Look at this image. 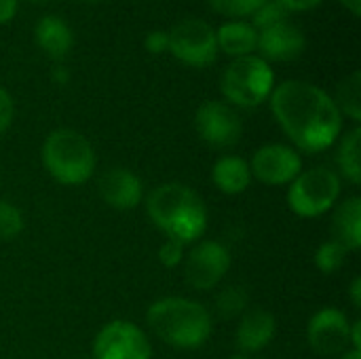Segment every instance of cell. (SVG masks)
I'll return each mask as SVG.
<instances>
[{
	"label": "cell",
	"mask_w": 361,
	"mask_h": 359,
	"mask_svg": "<svg viewBox=\"0 0 361 359\" xmlns=\"http://www.w3.org/2000/svg\"><path fill=\"white\" fill-rule=\"evenodd\" d=\"M347 250L330 239V241H324L317 250H315V267L324 273V275H334L336 271L343 269L345 260H347Z\"/></svg>",
	"instance_id": "23"
},
{
	"label": "cell",
	"mask_w": 361,
	"mask_h": 359,
	"mask_svg": "<svg viewBox=\"0 0 361 359\" xmlns=\"http://www.w3.org/2000/svg\"><path fill=\"white\" fill-rule=\"evenodd\" d=\"M34 40L55 61H61L74 44L70 25L61 17H55V15H44L36 21Z\"/></svg>",
	"instance_id": "16"
},
{
	"label": "cell",
	"mask_w": 361,
	"mask_h": 359,
	"mask_svg": "<svg viewBox=\"0 0 361 359\" xmlns=\"http://www.w3.org/2000/svg\"><path fill=\"white\" fill-rule=\"evenodd\" d=\"M184 279L197 292L214 290L231 269V252L220 241L203 239L192 243L184 256Z\"/></svg>",
	"instance_id": "8"
},
{
	"label": "cell",
	"mask_w": 361,
	"mask_h": 359,
	"mask_svg": "<svg viewBox=\"0 0 361 359\" xmlns=\"http://www.w3.org/2000/svg\"><path fill=\"white\" fill-rule=\"evenodd\" d=\"M42 165L63 186H80L95 171L91 142L74 129H55L42 144Z\"/></svg>",
	"instance_id": "4"
},
{
	"label": "cell",
	"mask_w": 361,
	"mask_h": 359,
	"mask_svg": "<svg viewBox=\"0 0 361 359\" xmlns=\"http://www.w3.org/2000/svg\"><path fill=\"white\" fill-rule=\"evenodd\" d=\"M341 176L330 167L302 169L288 186V207L300 218H319L341 199Z\"/></svg>",
	"instance_id": "6"
},
{
	"label": "cell",
	"mask_w": 361,
	"mask_h": 359,
	"mask_svg": "<svg viewBox=\"0 0 361 359\" xmlns=\"http://www.w3.org/2000/svg\"><path fill=\"white\" fill-rule=\"evenodd\" d=\"M13 116H15V104H13V97L6 89L0 87V135L11 127L13 123Z\"/></svg>",
	"instance_id": "28"
},
{
	"label": "cell",
	"mask_w": 361,
	"mask_h": 359,
	"mask_svg": "<svg viewBox=\"0 0 361 359\" xmlns=\"http://www.w3.org/2000/svg\"><path fill=\"white\" fill-rule=\"evenodd\" d=\"M288 11H309L313 6H317L322 0H279Z\"/></svg>",
	"instance_id": "30"
},
{
	"label": "cell",
	"mask_w": 361,
	"mask_h": 359,
	"mask_svg": "<svg viewBox=\"0 0 361 359\" xmlns=\"http://www.w3.org/2000/svg\"><path fill=\"white\" fill-rule=\"evenodd\" d=\"M231 359H250L247 355H243V353H237V355H233Z\"/></svg>",
	"instance_id": "37"
},
{
	"label": "cell",
	"mask_w": 361,
	"mask_h": 359,
	"mask_svg": "<svg viewBox=\"0 0 361 359\" xmlns=\"http://www.w3.org/2000/svg\"><path fill=\"white\" fill-rule=\"evenodd\" d=\"M283 19H288V8L279 0H264L254 13L252 25L258 30V28H269L273 23H279Z\"/></svg>",
	"instance_id": "26"
},
{
	"label": "cell",
	"mask_w": 361,
	"mask_h": 359,
	"mask_svg": "<svg viewBox=\"0 0 361 359\" xmlns=\"http://www.w3.org/2000/svg\"><path fill=\"white\" fill-rule=\"evenodd\" d=\"M307 47V38L302 30L288 19L273 23L269 28H262L258 32V47L262 53V59L273 61H292L300 57V53Z\"/></svg>",
	"instance_id": "14"
},
{
	"label": "cell",
	"mask_w": 361,
	"mask_h": 359,
	"mask_svg": "<svg viewBox=\"0 0 361 359\" xmlns=\"http://www.w3.org/2000/svg\"><path fill=\"white\" fill-rule=\"evenodd\" d=\"M146 324L161 343L173 349H199L214 330L212 313L201 303L182 296L154 300L146 311Z\"/></svg>",
	"instance_id": "3"
},
{
	"label": "cell",
	"mask_w": 361,
	"mask_h": 359,
	"mask_svg": "<svg viewBox=\"0 0 361 359\" xmlns=\"http://www.w3.org/2000/svg\"><path fill=\"white\" fill-rule=\"evenodd\" d=\"M53 78H55L57 83H66V80H68V70L61 66V61L55 63V68H53Z\"/></svg>",
	"instance_id": "34"
},
{
	"label": "cell",
	"mask_w": 361,
	"mask_h": 359,
	"mask_svg": "<svg viewBox=\"0 0 361 359\" xmlns=\"http://www.w3.org/2000/svg\"><path fill=\"white\" fill-rule=\"evenodd\" d=\"M277 332V320L267 309H247L237 324L235 341L243 355H252L271 345Z\"/></svg>",
	"instance_id": "15"
},
{
	"label": "cell",
	"mask_w": 361,
	"mask_h": 359,
	"mask_svg": "<svg viewBox=\"0 0 361 359\" xmlns=\"http://www.w3.org/2000/svg\"><path fill=\"white\" fill-rule=\"evenodd\" d=\"M216 40H218V51H224L226 55L233 57H243L258 47V30L243 19L226 21L218 28Z\"/></svg>",
	"instance_id": "19"
},
{
	"label": "cell",
	"mask_w": 361,
	"mask_h": 359,
	"mask_svg": "<svg viewBox=\"0 0 361 359\" xmlns=\"http://www.w3.org/2000/svg\"><path fill=\"white\" fill-rule=\"evenodd\" d=\"M336 165L345 180L355 186L361 184V129L357 125L343 135L336 152Z\"/></svg>",
	"instance_id": "20"
},
{
	"label": "cell",
	"mask_w": 361,
	"mask_h": 359,
	"mask_svg": "<svg viewBox=\"0 0 361 359\" xmlns=\"http://www.w3.org/2000/svg\"><path fill=\"white\" fill-rule=\"evenodd\" d=\"M99 197L106 205L118 212H131L142 203L144 186L142 180L125 167H112L108 169L99 182H97Z\"/></svg>",
	"instance_id": "13"
},
{
	"label": "cell",
	"mask_w": 361,
	"mask_h": 359,
	"mask_svg": "<svg viewBox=\"0 0 361 359\" xmlns=\"http://www.w3.org/2000/svg\"><path fill=\"white\" fill-rule=\"evenodd\" d=\"M17 13V0H0V23H6Z\"/></svg>",
	"instance_id": "31"
},
{
	"label": "cell",
	"mask_w": 361,
	"mask_h": 359,
	"mask_svg": "<svg viewBox=\"0 0 361 359\" xmlns=\"http://www.w3.org/2000/svg\"><path fill=\"white\" fill-rule=\"evenodd\" d=\"M91 355V359H150L152 347L137 324L114 320L95 334Z\"/></svg>",
	"instance_id": "9"
},
{
	"label": "cell",
	"mask_w": 361,
	"mask_h": 359,
	"mask_svg": "<svg viewBox=\"0 0 361 359\" xmlns=\"http://www.w3.org/2000/svg\"><path fill=\"white\" fill-rule=\"evenodd\" d=\"M332 239L338 241L347 252L361 248V199L349 197L338 203L332 216Z\"/></svg>",
	"instance_id": "17"
},
{
	"label": "cell",
	"mask_w": 361,
	"mask_h": 359,
	"mask_svg": "<svg viewBox=\"0 0 361 359\" xmlns=\"http://www.w3.org/2000/svg\"><path fill=\"white\" fill-rule=\"evenodd\" d=\"M195 127L199 138L214 148H231L243 133V125L235 108L220 99H207L197 108Z\"/></svg>",
	"instance_id": "11"
},
{
	"label": "cell",
	"mask_w": 361,
	"mask_h": 359,
	"mask_svg": "<svg viewBox=\"0 0 361 359\" xmlns=\"http://www.w3.org/2000/svg\"><path fill=\"white\" fill-rule=\"evenodd\" d=\"M169 49L182 63L192 68H205L216 61L218 40L214 28L197 17L178 21L169 32Z\"/></svg>",
	"instance_id": "7"
},
{
	"label": "cell",
	"mask_w": 361,
	"mask_h": 359,
	"mask_svg": "<svg viewBox=\"0 0 361 359\" xmlns=\"http://www.w3.org/2000/svg\"><path fill=\"white\" fill-rule=\"evenodd\" d=\"M85 2H99V0H85Z\"/></svg>",
	"instance_id": "39"
},
{
	"label": "cell",
	"mask_w": 361,
	"mask_h": 359,
	"mask_svg": "<svg viewBox=\"0 0 361 359\" xmlns=\"http://www.w3.org/2000/svg\"><path fill=\"white\" fill-rule=\"evenodd\" d=\"M252 178L267 186H290L292 180L302 171V159L298 150L286 144H267L252 157Z\"/></svg>",
	"instance_id": "12"
},
{
	"label": "cell",
	"mask_w": 361,
	"mask_h": 359,
	"mask_svg": "<svg viewBox=\"0 0 361 359\" xmlns=\"http://www.w3.org/2000/svg\"><path fill=\"white\" fill-rule=\"evenodd\" d=\"M146 212L165 239L192 245L207 231V207L186 184L165 182L146 197Z\"/></svg>",
	"instance_id": "2"
},
{
	"label": "cell",
	"mask_w": 361,
	"mask_h": 359,
	"mask_svg": "<svg viewBox=\"0 0 361 359\" xmlns=\"http://www.w3.org/2000/svg\"><path fill=\"white\" fill-rule=\"evenodd\" d=\"M262 2L264 0H209V4L214 6L216 13L226 15V17H235V19H243L245 15H254Z\"/></svg>",
	"instance_id": "25"
},
{
	"label": "cell",
	"mask_w": 361,
	"mask_h": 359,
	"mask_svg": "<svg viewBox=\"0 0 361 359\" xmlns=\"http://www.w3.org/2000/svg\"><path fill=\"white\" fill-rule=\"evenodd\" d=\"M30 2H34V4H44V2H49V0H30Z\"/></svg>",
	"instance_id": "38"
},
{
	"label": "cell",
	"mask_w": 361,
	"mask_h": 359,
	"mask_svg": "<svg viewBox=\"0 0 361 359\" xmlns=\"http://www.w3.org/2000/svg\"><path fill=\"white\" fill-rule=\"evenodd\" d=\"M23 231V214L17 205L0 201V241H13Z\"/></svg>",
	"instance_id": "24"
},
{
	"label": "cell",
	"mask_w": 361,
	"mask_h": 359,
	"mask_svg": "<svg viewBox=\"0 0 361 359\" xmlns=\"http://www.w3.org/2000/svg\"><path fill=\"white\" fill-rule=\"evenodd\" d=\"M353 15H360L361 13V0H341Z\"/></svg>",
	"instance_id": "35"
},
{
	"label": "cell",
	"mask_w": 361,
	"mask_h": 359,
	"mask_svg": "<svg viewBox=\"0 0 361 359\" xmlns=\"http://www.w3.org/2000/svg\"><path fill=\"white\" fill-rule=\"evenodd\" d=\"M351 349L361 351V322L355 320L351 322Z\"/></svg>",
	"instance_id": "33"
},
{
	"label": "cell",
	"mask_w": 361,
	"mask_h": 359,
	"mask_svg": "<svg viewBox=\"0 0 361 359\" xmlns=\"http://www.w3.org/2000/svg\"><path fill=\"white\" fill-rule=\"evenodd\" d=\"M76 359H87V358H76Z\"/></svg>",
	"instance_id": "40"
},
{
	"label": "cell",
	"mask_w": 361,
	"mask_h": 359,
	"mask_svg": "<svg viewBox=\"0 0 361 359\" xmlns=\"http://www.w3.org/2000/svg\"><path fill=\"white\" fill-rule=\"evenodd\" d=\"M269 99L277 123L302 152H324L343 133V114L334 97L313 83L283 80Z\"/></svg>",
	"instance_id": "1"
},
{
	"label": "cell",
	"mask_w": 361,
	"mask_h": 359,
	"mask_svg": "<svg viewBox=\"0 0 361 359\" xmlns=\"http://www.w3.org/2000/svg\"><path fill=\"white\" fill-rule=\"evenodd\" d=\"M349 294H351V303H353V307H355V309H361V279L360 277H355V279L351 281Z\"/></svg>",
	"instance_id": "32"
},
{
	"label": "cell",
	"mask_w": 361,
	"mask_h": 359,
	"mask_svg": "<svg viewBox=\"0 0 361 359\" xmlns=\"http://www.w3.org/2000/svg\"><path fill=\"white\" fill-rule=\"evenodd\" d=\"M307 343L322 358H336L351 349V322L334 307L319 309L307 326Z\"/></svg>",
	"instance_id": "10"
},
{
	"label": "cell",
	"mask_w": 361,
	"mask_h": 359,
	"mask_svg": "<svg viewBox=\"0 0 361 359\" xmlns=\"http://www.w3.org/2000/svg\"><path fill=\"white\" fill-rule=\"evenodd\" d=\"M338 359H361V351H357V349H349V351H345L343 355H338Z\"/></svg>",
	"instance_id": "36"
},
{
	"label": "cell",
	"mask_w": 361,
	"mask_h": 359,
	"mask_svg": "<svg viewBox=\"0 0 361 359\" xmlns=\"http://www.w3.org/2000/svg\"><path fill=\"white\" fill-rule=\"evenodd\" d=\"M334 104L338 106L341 114L349 116L353 123L361 121V72L355 70L349 74L336 89Z\"/></svg>",
	"instance_id": "21"
},
{
	"label": "cell",
	"mask_w": 361,
	"mask_h": 359,
	"mask_svg": "<svg viewBox=\"0 0 361 359\" xmlns=\"http://www.w3.org/2000/svg\"><path fill=\"white\" fill-rule=\"evenodd\" d=\"M144 47L150 51V53H163L169 49V34L165 30H152L146 34L144 38Z\"/></svg>",
	"instance_id": "29"
},
{
	"label": "cell",
	"mask_w": 361,
	"mask_h": 359,
	"mask_svg": "<svg viewBox=\"0 0 361 359\" xmlns=\"http://www.w3.org/2000/svg\"><path fill=\"white\" fill-rule=\"evenodd\" d=\"M216 311L222 320H235L241 317L247 311V294L243 288L231 286L224 288L216 298Z\"/></svg>",
	"instance_id": "22"
},
{
	"label": "cell",
	"mask_w": 361,
	"mask_h": 359,
	"mask_svg": "<svg viewBox=\"0 0 361 359\" xmlns=\"http://www.w3.org/2000/svg\"><path fill=\"white\" fill-rule=\"evenodd\" d=\"M186 256V245L173 239H165L159 248V262L167 269H176L184 262Z\"/></svg>",
	"instance_id": "27"
},
{
	"label": "cell",
	"mask_w": 361,
	"mask_h": 359,
	"mask_svg": "<svg viewBox=\"0 0 361 359\" xmlns=\"http://www.w3.org/2000/svg\"><path fill=\"white\" fill-rule=\"evenodd\" d=\"M212 180L216 188L224 195H241L252 184V171L250 163L235 154L220 157L212 167Z\"/></svg>",
	"instance_id": "18"
},
{
	"label": "cell",
	"mask_w": 361,
	"mask_h": 359,
	"mask_svg": "<svg viewBox=\"0 0 361 359\" xmlns=\"http://www.w3.org/2000/svg\"><path fill=\"white\" fill-rule=\"evenodd\" d=\"M222 95L239 108H256L271 97L275 89V72L271 63L258 55H243L231 61L220 78Z\"/></svg>",
	"instance_id": "5"
}]
</instances>
